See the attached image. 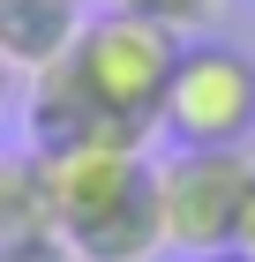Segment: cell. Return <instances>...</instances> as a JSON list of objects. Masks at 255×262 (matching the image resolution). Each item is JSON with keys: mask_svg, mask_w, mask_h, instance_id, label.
Masks as SVG:
<instances>
[{"mask_svg": "<svg viewBox=\"0 0 255 262\" xmlns=\"http://www.w3.org/2000/svg\"><path fill=\"white\" fill-rule=\"evenodd\" d=\"M248 172H255L248 150H173V158H158L150 165V195H158V232H165V247L188 255V262L233 255Z\"/></svg>", "mask_w": 255, "mask_h": 262, "instance_id": "obj_4", "label": "cell"}, {"mask_svg": "<svg viewBox=\"0 0 255 262\" xmlns=\"http://www.w3.org/2000/svg\"><path fill=\"white\" fill-rule=\"evenodd\" d=\"M180 45L188 38L158 30V23H135V15H120V8H105L98 23H83V38H75L83 82L98 90V105L135 142L158 135V105H165V82L180 68Z\"/></svg>", "mask_w": 255, "mask_h": 262, "instance_id": "obj_2", "label": "cell"}, {"mask_svg": "<svg viewBox=\"0 0 255 262\" xmlns=\"http://www.w3.org/2000/svg\"><path fill=\"white\" fill-rule=\"evenodd\" d=\"M233 255L255 262V172H248V195H240V225H233Z\"/></svg>", "mask_w": 255, "mask_h": 262, "instance_id": "obj_9", "label": "cell"}, {"mask_svg": "<svg viewBox=\"0 0 255 262\" xmlns=\"http://www.w3.org/2000/svg\"><path fill=\"white\" fill-rule=\"evenodd\" d=\"M255 127V60L225 38H188L158 105V135L173 150H240Z\"/></svg>", "mask_w": 255, "mask_h": 262, "instance_id": "obj_3", "label": "cell"}, {"mask_svg": "<svg viewBox=\"0 0 255 262\" xmlns=\"http://www.w3.org/2000/svg\"><path fill=\"white\" fill-rule=\"evenodd\" d=\"M203 262H240V255H203Z\"/></svg>", "mask_w": 255, "mask_h": 262, "instance_id": "obj_12", "label": "cell"}, {"mask_svg": "<svg viewBox=\"0 0 255 262\" xmlns=\"http://www.w3.org/2000/svg\"><path fill=\"white\" fill-rule=\"evenodd\" d=\"M0 240H8V158H0Z\"/></svg>", "mask_w": 255, "mask_h": 262, "instance_id": "obj_11", "label": "cell"}, {"mask_svg": "<svg viewBox=\"0 0 255 262\" xmlns=\"http://www.w3.org/2000/svg\"><path fill=\"white\" fill-rule=\"evenodd\" d=\"M23 135L38 158H68V150H98V142H135L128 127L98 105V90L83 82L75 53L45 75H23Z\"/></svg>", "mask_w": 255, "mask_h": 262, "instance_id": "obj_5", "label": "cell"}, {"mask_svg": "<svg viewBox=\"0 0 255 262\" xmlns=\"http://www.w3.org/2000/svg\"><path fill=\"white\" fill-rule=\"evenodd\" d=\"M0 262H75L60 240H0Z\"/></svg>", "mask_w": 255, "mask_h": 262, "instance_id": "obj_8", "label": "cell"}, {"mask_svg": "<svg viewBox=\"0 0 255 262\" xmlns=\"http://www.w3.org/2000/svg\"><path fill=\"white\" fill-rule=\"evenodd\" d=\"M15 98H23V75L8 60H0V120H8V113H15Z\"/></svg>", "mask_w": 255, "mask_h": 262, "instance_id": "obj_10", "label": "cell"}, {"mask_svg": "<svg viewBox=\"0 0 255 262\" xmlns=\"http://www.w3.org/2000/svg\"><path fill=\"white\" fill-rule=\"evenodd\" d=\"M120 15L135 23H158V30H173V38H203V23H218L225 0H113Z\"/></svg>", "mask_w": 255, "mask_h": 262, "instance_id": "obj_7", "label": "cell"}, {"mask_svg": "<svg viewBox=\"0 0 255 262\" xmlns=\"http://www.w3.org/2000/svg\"><path fill=\"white\" fill-rule=\"evenodd\" d=\"M83 23V0H0V60L15 75H45L75 53Z\"/></svg>", "mask_w": 255, "mask_h": 262, "instance_id": "obj_6", "label": "cell"}, {"mask_svg": "<svg viewBox=\"0 0 255 262\" xmlns=\"http://www.w3.org/2000/svg\"><path fill=\"white\" fill-rule=\"evenodd\" d=\"M38 165H45V202H53V240L75 262H150L165 247L143 142H98V150H68Z\"/></svg>", "mask_w": 255, "mask_h": 262, "instance_id": "obj_1", "label": "cell"}]
</instances>
